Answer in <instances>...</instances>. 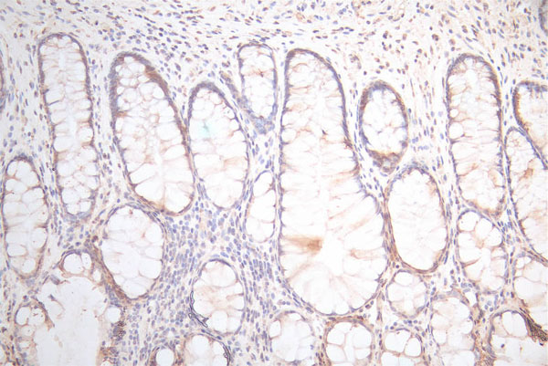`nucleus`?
I'll return each mask as SVG.
<instances>
[{"label": "nucleus", "instance_id": "1", "mask_svg": "<svg viewBox=\"0 0 548 366\" xmlns=\"http://www.w3.org/2000/svg\"><path fill=\"white\" fill-rule=\"evenodd\" d=\"M547 94L543 87L532 83L521 84L516 90L514 104L521 125L537 148L547 147Z\"/></svg>", "mask_w": 548, "mask_h": 366}]
</instances>
